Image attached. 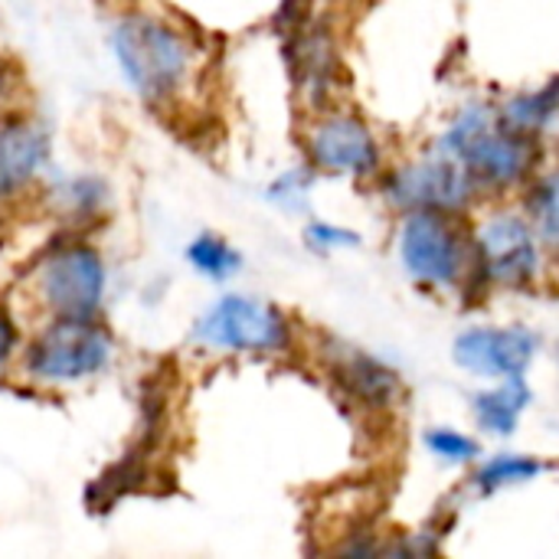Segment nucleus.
Wrapping results in <instances>:
<instances>
[{
	"instance_id": "f257e3e1",
	"label": "nucleus",
	"mask_w": 559,
	"mask_h": 559,
	"mask_svg": "<svg viewBox=\"0 0 559 559\" xmlns=\"http://www.w3.org/2000/svg\"><path fill=\"white\" fill-rule=\"evenodd\" d=\"M108 52L124 88L157 118L183 121L210 98L213 49L183 16L128 3L108 20Z\"/></svg>"
},
{
	"instance_id": "f03ea898",
	"label": "nucleus",
	"mask_w": 559,
	"mask_h": 559,
	"mask_svg": "<svg viewBox=\"0 0 559 559\" xmlns=\"http://www.w3.org/2000/svg\"><path fill=\"white\" fill-rule=\"evenodd\" d=\"M7 292L26 321L95 318L111 295V262L92 233L52 229V236L23 262Z\"/></svg>"
},
{
	"instance_id": "7ed1b4c3",
	"label": "nucleus",
	"mask_w": 559,
	"mask_h": 559,
	"mask_svg": "<svg viewBox=\"0 0 559 559\" xmlns=\"http://www.w3.org/2000/svg\"><path fill=\"white\" fill-rule=\"evenodd\" d=\"M121 360V341L105 314L29 321L13 380L33 393H75L105 380Z\"/></svg>"
},
{
	"instance_id": "20e7f679",
	"label": "nucleus",
	"mask_w": 559,
	"mask_h": 559,
	"mask_svg": "<svg viewBox=\"0 0 559 559\" xmlns=\"http://www.w3.org/2000/svg\"><path fill=\"white\" fill-rule=\"evenodd\" d=\"M187 341L216 360H278L298 347V324L272 298L223 292L190 321Z\"/></svg>"
},
{
	"instance_id": "39448f33",
	"label": "nucleus",
	"mask_w": 559,
	"mask_h": 559,
	"mask_svg": "<svg viewBox=\"0 0 559 559\" xmlns=\"http://www.w3.org/2000/svg\"><path fill=\"white\" fill-rule=\"evenodd\" d=\"M455 157L481 193H504L524 187L540 164V141L501 124L498 108L485 102L465 105L432 144Z\"/></svg>"
},
{
	"instance_id": "423d86ee",
	"label": "nucleus",
	"mask_w": 559,
	"mask_h": 559,
	"mask_svg": "<svg viewBox=\"0 0 559 559\" xmlns=\"http://www.w3.org/2000/svg\"><path fill=\"white\" fill-rule=\"evenodd\" d=\"M396 259L409 282L426 292H472L478 285L475 233L462 213L409 210L400 213Z\"/></svg>"
},
{
	"instance_id": "0eeeda50",
	"label": "nucleus",
	"mask_w": 559,
	"mask_h": 559,
	"mask_svg": "<svg viewBox=\"0 0 559 559\" xmlns=\"http://www.w3.org/2000/svg\"><path fill=\"white\" fill-rule=\"evenodd\" d=\"M301 160L318 177L367 183L383 174V144L364 115L324 105L305 118Z\"/></svg>"
},
{
	"instance_id": "6e6552de",
	"label": "nucleus",
	"mask_w": 559,
	"mask_h": 559,
	"mask_svg": "<svg viewBox=\"0 0 559 559\" xmlns=\"http://www.w3.org/2000/svg\"><path fill=\"white\" fill-rule=\"evenodd\" d=\"M380 197L396 210H442V213H468L472 203L481 197L472 174L449 154L429 151L416 160H403L396 167H383L377 177Z\"/></svg>"
},
{
	"instance_id": "1a4fd4ad",
	"label": "nucleus",
	"mask_w": 559,
	"mask_h": 559,
	"mask_svg": "<svg viewBox=\"0 0 559 559\" xmlns=\"http://www.w3.org/2000/svg\"><path fill=\"white\" fill-rule=\"evenodd\" d=\"M472 233L481 288H527L540 278L547 249L524 210H495Z\"/></svg>"
},
{
	"instance_id": "9d476101",
	"label": "nucleus",
	"mask_w": 559,
	"mask_h": 559,
	"mask_svg": "<svg viewBox=\"0 0 559 559\" xmlns=\"http://www.w3.org/2000/svg\"><path fill=\"white\" fill-rule=\"evenodd\" d=\"M52 174V131L26 105L0 111V203L13 213L33 203Z\"/></svg>"
},
{
	"instance_id": "9b49d317",
	"label": "nucleus",
	"mask_w": 559,
	"mask_h": 559,
	"mask_svg": "<svg viewBox=\"0 0 559 559\" xmlns=\"http://www.w3.org/2000/svg\"><path fill=\"white\" fill-rule=\"evenodd\" d=\"M314 357L328 380L341 390V396L367 413H390L403 400V377L383 357L334 337L321 334L314 344Z\"/></svg>"
},
{
	"instance_id": "f8f14e48",
	"label": "nucleus",
	"mask_w": 559,
	"mask_h": 559,
	"mask_svg": "<svg viewBox=\"0 0 559 559\" xmlns=\"http://www.w3.org/2000/svg\"><path fill=\"white\" fill-rule=\"evenodd\" d=\"M288 72L301 108L311 115L334 98L341 49L337 33L324 16H311L308 10L288 26Z\"/></svg>"
},
{
	"instance_id": "ddd939ff",
	"label": "nucleus",
	"mask_w": 559,
	"mask_h": 559,
	"mask_svg": "<svg viewBox=\"0 0 559 559\" xmlns=\"http://www.w3.org/2000/svg\"><path fill=\"white\" fill-rule=\"evenodd\" d=\"M115 190L111 180L98 170H72V174H49L46 183L33 197V210L52 223V229H75L95 233L105 216L111 213Z\"/></svg>"
},
{
	"instance_id": "4468645a",
	"label": "nucleus",
	"mask_w": 559,
	"mask_h": 559,
	"mask_svg": "<svg viewBox=\"0 0 559 559\" xmlns=\"http://www.w3.org/2000/svg\"><path fill=\"white\" fill-rule=\"evenodd\" d=\"M540 354V334L524 324L508 328H468L452 344V360L481 377V380H504L521 377Z\"/></svg>"
},
{
	"instance_id": "2eb2a0df",
	"label": "nucleus",
	"mask_w": 559,
	"mask_h": 559,
	"mask_svg": "<svg viewBox=\"0 0 559 559\" xmlns=\"http://www.w3.org/2000/svg\"><path fill=\"white\" fill-rule=\"evenodd\" d=\"M534 403V390L527 383V377H504L495 380V386L478 390L472 396V419L475 426L491 436V439H511L524 419V413Z\"/></svg>"
},
{
	"instance_id": "dca6fc26",
	"label": "nucleus",
	"mask_w": 559,
	"mask_h": 559,
	"mask_svg": "<svg viewBox=\"0 0 559 559\" xmlns=\"http://www.w3.org/2000/svg\"><path fill=\"white\" fill-rule=\"evenodd\" d=\"M183 262L200 282L219 285V288L236 282L239 272L246 269L242 249L219 229H200L197 236H190L183 246Z\"/></svg>"
},
{
	"instance_id": "f3484780",
	"label": "nucleus",
	"mask_w": 559,
	"mask_h": 559,
	"mask_svg": "<svg viewBox=\"0 0 559 559\" xmlns=\"http://www.w3.org/2000/svg\"><path fill=\"white\" fill-rule=\"evenodd\" d=\"M498 118L504 128L527 134L534 141H544L559 124V79L547 82L537 92H524V95L508 98L498 108Z\"/></svg>"
},
{
	"instance_id": "a211bd4d",
	"label": "nucleus",
	"mask_w": 559,
	"mask_h": 559,
	"mask_svg": "<svg viewBox=\"0 0 559 559\" xmlns=\"http://www.w3.org/2000/svg\"><path fill=\"white\" fill-rule=\"evenodd\" d=\"M524 216L531 219L547 255L559 259V164L537 170L524 183Z\"/></svg>"
},
{
	"instance_id": "6ab92c4d",
	"label": "nucleus",
	"mask_w": 559,
	"mask_h": 559,
	"mask_svg": "<svg viewBox=\"0 0 559 559\" xmlns=\"http://www.w3.org/2000/svg\"><path fill=\"white\" fill-rule=\"evenodd\" d=\"M475 475L468 481V488L478 495V498H488L495 491H504V488H521L527 481H537L547 465L534 455H524V452H498L491 459H478L475 462Z\"/></svg>"
},
{
	"instance_id": "aec40b11",
	"label": "nucleus",
	"mask_w": 559,
	"mask_h": 559,
	"mask_svg": "<svg viewBox=\"0 0 559 559\" xmlns=\"http://www.w3.org/2000/svg\"><path fill=\"white\" fill-rule=\"evenodd\" d=\"M314 183H318V174L301 160V164H292V167L278 170V174L265 183L262 197H265L269 206H275V210H282V213H288V216H301V213H308V206H311V190H314Z\"/></svg>"
},
{
	"instance_id": "412c9836",
	"label": "nucleus",
	"mask_w": 559,
	"mask_h": 559,
	"mask_svg": "<svg viewBox=\"0 0 559 559\" xmlns=\"http://www.w3.org/2000/svg\"><path fill=\"white\" fill-rule=\"evenodd\" d=\"M423 445L429 449L432 459H439L442 465H455V468L475 465L481 459L478 439H472L468 432L452 429V426H432V429H426L423 432Z\"/></svg>"
},
{
	"instance_id": "4be33fe9",
	"label": "nucleus",
	"mask_w": 559,
	"mask_h": 559,
	"mask_svg": "<svg viewBox=\"0 0 559 559\" xmlns=\"http://www.w3.org/2000/svg\"><path fill=\"white\" fill-rule=\"evenodd\" d=\"M26 314L20 311L16 298L3 288L0 292V380L13 377L20 350H23V337H26Z\"/></svg>"
},
{
	"instance_id": "5701e85b",
	"label": "nucleus",
	"mask_w": 559,
	"mask_h": 559,
	"mask_svg": "<svg viewBox=\"0 0 559 559\" xmlns=\"http://www.w3.org/2000/svg\"><path fill=\"white\" fill-rule=\"evenodd\" d=\"M301 242L308 252L314 255H337V252H350L364 242V236L350 226H341V223H331V219H318V216H308L305 226H301Z\"/></svg>"
},
{
	"instance_id": "b1692460",
	"label": "nucleus",
	"mask_w": 559,
	"mask_h": 559,
	"mask_svg": "<svg viewBox=\"0 0 559 559\" xmlns=\"http://www.w3.org/2000/svg\"><path fill=\"white\" fill-rule=\"evenodd\" d=\"M13 105H26L23 102V72H20L16 59L0 49V111H7Z\"/></svg>"
},
{
	"instance_id": "393cba45",
	"label": "nucleus",
	"mask_w": 559,
	"mask_h": 559,
	"mask_svg": "<svg viewBox=\"0 0 559 559\" xmlns=\"http://www.w3.org/2000/svg\"><path fill=\"white\" fill-rule=\"evenodd\" d=\"M3 252H7V236L0 233V282H3ZM3 292V288H0Z\"/></svg>"
},
{
	"instance_id": "a878e982",
	"label": "nucleus",
	"mask_w": 559,
	"mask_h": 559,
	"mask_svg": "<svg viewBox=\"0 0 559 559\" xmlns=\"http://www.w3.org/2000/svg\"><path fill=\"white\" fill-rule=\"evenodd\" d=\"M7 216H10V210H7V206L0 203V233H3V226H7Z\"/></svg>"
}]
</instances>
